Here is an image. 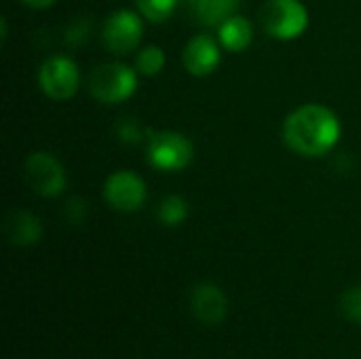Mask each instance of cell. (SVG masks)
<instances>
[{
  "label": "cell",
  "mask_w": 361,
  "mask_h": 359,
  "mask_svg": "<svg viewBox=\"0 0 361 359\" xmlns=\"http://www.w3.org/2000/svg\"><path fill=\"white\" fill-rule=\"evenodd\" d=\"M239 0H188L192 19L205 28H220L228 17L235 15Z\"/></svg>",
  "instance_id": "12"
},
{
  "label": "cell",
  "mask_w": 361,
  "mask_h": 359,
  "mask_svg": "<svg viewBox=\"0 0 361 359\" xmlns=\"http://www.w3.org/2000/svg\"><path fill=\"white\" fill-rule=\"evenodd\" d=\"M23 4H27V6H32V8H47V6H51L55 0H21Z\"/></svg>",
  "instance_id": "21"
},
{
  "label": "cell",
  "mask_w": 361,
  "mask_h": 359,
  "mask_svg": "<svg viewBox=\"0 0 361 359\" xmlns=\"http://www.w3.org/2000/svg\"><path fill=\"white\" fill-rule=\"evenodd\" d=\"M89 34H91V23H89V19H76V21H72V23L68 25V30H66V42L72 44V47H78V44L87 42Z\"/></svg>",
  "instance_id": "19"
},
{
  "label": "cell",
  "mask_w": 361,
  "mask_h": 359,
  "mask_svg": "<svg viewBox=\"0 0 361 359\" xmlns=\"http://www.w3.org/2000/svg\"><path fill=\"white\" fill-rule=\"evenodd\" d=\"M38 83L47 97L55 102H66L78 91L80 74H78L76 63L70 57L55 55V57H49L40 66Z\"/></svg>",
  "instance_id": "5"
},
{
  "label": "cell",
  "mask_w": 361,
  "mask_h": 359,
  "mask_svg": "<svg viewBox=\"0 0 361 359\" xmlns=\"http://www.w3.org/2000/svg\"><path fill=\"white\" fill-rule=\"evenodd\" d=\"M192 315L203 324H220L228 313L226 294L214 284H199L190 294Z\"/></svg>",
  "instance_id": "9"
},
{
  "label": "cell",
  "mask_w": 361,
  "mask_h": 359,
  "mask_svg": "<svg viewBox=\"0 0 361 359\" xmlns=\"http://www.w3.org/2000/svg\"><path fill=\"white\" fill-rule=\"evenodd\" d=\"M25 182L34 193L40 197H57L66 188V171L61 163L49 152H34L27 157L25 167Z\"/></svg>",
  "instance_id": "6"
},
{
  "label": "cell",
  "mask_w": 361,
  "mask_h": 359,
  "mask_svg": "<svg viewBox=\"0 0 361 359\" xmlns=\"http://www.w3.org/2000/svg\"><path fill=\"white\" fill-rule=\"evenodd\" d=\"M195 157L192 142L178 131H161L148 138V163L161 171H180Z\"/></svg>",
  "instance_id": "4"
},
{
  "label": "cell",
  "mask_w": 361,
  "mask_h": 359,
  "mask_svg": "<svg viewBox=\"0 0 361 359\" xmlns=\"http://www.w3.org/2000/svg\"><path fill=\"white\" fill-rule=\"evenodd\" d=\"M137 89L135 72L125 63H104L89 74V91L102 104L129 99Z\"/></svg>",
  "instance_id": "3"
},
{
  "label": "cell",
  "mask_w": 361,
  "mask_h": 359,
  "mask_svg": "<svg viewBox=\"0 0 361 359\" xmlns=\"http://www.w3.org/2000/svg\"><path fill=\"white\" fill-rule=\"evenodd\" d=\"M267 34L279 40L298 38L309 25V11L300 0H269L260 13Z\"/></svg>",
  "instance_id": "2"
},
{
  "label": "cell",
  "mask_w": 361,
  "mask_h": 359,
  "mask_svg": "<svg viewBox=\"0 0 361 359\" xmlns=\"http://www.w3.org/2000/svg\"><path fill=\"white\" fill-rule=\"evenodd\" d=\"M114 131H116V135H118V140L123 144H137V142L144 140V129L135 118H121L116 123Z\"/></svg>",
  "instance_id": "17"
},
{
  "label": "cell",
  "mask_w": 361,
  "mask_h": 359,
  "mask_svg": "<svg viewBox=\"0 0 361 359\" xmlns=\"http://www.w3.org/2000/svg\"><path fill=\"white\" fill-rule=\"evenodd\" d=\"M186 216H188V203L178 195L165 197L159 205V220L165 226H178L186 220Z\"/></svg>",
  "instance_id": "14"
},
{
  "label": "cell",
  "mask_w": 361,
  "mask_h": 359,
  "mask_svg": "<svg viewBox=\"0 0 361 359\" xmlns=\"http://www.w3.org/2000/svg\"><path fill=\"white\" fill-rule=\"evenodd\" d=\"M142 32L144 28H142L140 17L127 8H121V11H114L106 19L104 30H102V40L110 53L127 55L140 44Z\"/></svg>",
  "instance_id": "7"
},
{
  "label": "cell",
  "mask_w": 361,
  "mask_h": 359,
  "mask_svg": "<svg viewBox=\"0 0 361 359\" xmlns=\"http://www.w3.org/2000/svg\"><path fill=\"white\" fill-rule=\"evenodd\" d=\"M184 68L192 76H207L212 74L220 63V49L218 42L212 36L199 34L190 38V42L184 49Z\"/></svg>",
  "instance_id": "10"
},
{
  "label": "cell",
  "mask_w": 361,
  "mask_h": 359,
  "mask_svg": "<svg viewBox=\"0 0 361 359\" xmlns=\"http://www.w3.org/2000/svg\"><path fill=\"white\" fill-rule=\"evenodd\" d=\"M137 72L144 76H157L165 68V53L161 47H146L135 59Z\"/></svg>",
  "instance_id": "15"
},
{
  "label": "cell",
  "mask_w": 361,
  "mask_h": 359,
  "mask_svg": "<svg viewBox=\"0 0 361 359\" xmlns=\"http://www.w3.org/2000/svg\"><path fill=\"white\" fill-rule=\"evenodd\" d=\"M178 4L180 0H137V8L142 11V15L154 23L169 19Z\"/></svg>",
  "instance_id": "16"
},
{
  "label": "cell",
  "mask_w": 361,
  "mask_h": 359,
  "mask_svg": "<svg viewBox=\"0 0 361 359\" xmlns=\"http://www.w3.org/2000/svg\"><path fill=\"white\" fill-rule=\"evenodd\" d=\"M66 216H68V220L72 224H80L85 220V216H87V203L82 199H76V197L70 199L66 203Z\"/></svg>",
  "instance_id": "20"
},
{
  "label": "cell",
  "mask_w": 361,
  "mask_h": 359,
  "mask_svg": "<svg viewBox=\"0 0 361 359\" xmlns=\"http://www.w3.org/2000/svg\"><path fill=\"white\" fill-rule=\"evenodd\" d=\"M2 229H4L6 239L17 248H30L38 243L42 237V224L30 212H11L4 218Z\"/></svg>",
  "instance_id": "11"
},
{
  "label": "cell",
  "mask_w": 361,
  "mask_h": 359,
  "mask_svg": "<svg viewBox=\"0 0 361 359\" xmlns=\"http://www.w3.org/2000/svg\"><path fill=\"white\" fill-rule=\"evenodd\" d=\"M106 201L118 212H137L146 201V184L133 171H114L104 186Z\"/></svg>",
  "instance_id": "8"
},
{
  "label": "cell",
  "mask_w": 361,
  "mask_h": 359,
  "mask_svg": "<svg viewBox=\"0 0 361 359\" xmlns=\"http://www.w3.org/2000/svg\"><path fill=\"white\" fill-rule=\"evenodd\" d=\"M341 309L347 315V320L361 324V288H351L343 294Z\"/></svg>",
  "instance_id": "18"
},
{
  "label": "cell",
  "mask_w": 361,
  "mask_h": 359,
  "mask_svg": "<svg viewBox=\"0 0 361 359\" xmlns=\"http://www.w3.org/2000/svg\"><path fill=\"white\" fill-rule=\"evenodd\" d=\"M218 30H220L222 47L228 49V51L239 53V51H245L252 44V38H254L252 36V23L245 17H241V15L228 17Z\"/></svg>",
  "instance_id": "13"
},
{
  "label": "cell",
  "mask_w": 361,
  "mask_h": 359,
  "mask_svg": "<svg viewBox=\"0 0 361 359\" xmlns=\"http://www.w3.org/2000/svg\"><path fill=\"white\" fill-rule=\"evenodd\" d=\"M341 138L338 116L319 104H307L294 110L283 125L286 144L302 157H322L330 152Z\"/></svg>",
  "instance_id": "1"
}]
</instances>
